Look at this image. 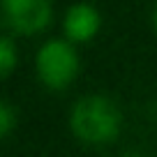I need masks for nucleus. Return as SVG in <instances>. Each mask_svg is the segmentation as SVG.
<instances>
[{
    "label": "nucleus",
    "instance_id": "1",
    "mask_svg": "<svg viewBox=\"0 0 157 157\" xmlns=\"http://www.w3.org/2000/svg\"><path fill=\"white\" fill-rule=\"evenodd\" d=\"M120 111L111 99L102 95H88L78 99L69 113V127L74 136L90 146L111 143L120 132Z\"/></svg>",
    "mask_w": 157,
    "mask_h": 157
},
{
    "label": "nucleus",
    "instance_id": "2",
    "mask_svg": "<svg viewBox=\"0 0 157 157\" xmlns=\"http://www.w3.org/2000/svg\"><path fill=\"white\" fill-rule=\"evenodd\" d=\"M37 76L51 90H63L76 78L78 56L74 46L63 39H51L37 51Z\"/></svg>",
    "mask_w": 157,
    "mask_h": 157
},
{
    "label": "nucleus",
    "instance_id": "3",
    "mask_svg": "<svg viewBox=\"0 0 157 157\" xmlns=\"http://www.w3.org/2000/svg\"><path fill=\"white\" fill-rule=\"evenodd\" d=\"M2 14L14 33L35 35L51 21L49 0H2Z\"/></svg>",
    "mask_w": 157,
    "mask_h": 157
},
{
    "label": "nucleus",
    "instance_id": "4",
    "mask_svg": "<svg viewBox=\"0 0 157 157\" xmlns=\"http://www.w3.org/2000/svg\"><path fill=\"white\" fill-rule=\"evenodd\" d=\"M99 30V14L93 5L78 2L67 10L65 16V35L69 42H88Z\"/></svg>",
    "mask_w": 157,
    "mask_h": 157
},
{
    "label": "nucleus",
    "instance_id": "5",
    "mask_svg": "<svg viewBox=\"0 0 157 157\" xmlns=\"http://www.w3.org/2000/svg\"><path fill=\"white\" fill-rule=\"evenodd\" d=\"M16 65V49H14V42L10 37H2L0 39V76L7 78L12 74Z\"/></svg>",
    "mask_w": 157,
    "mask_h": 157
},
{
    "label": "nucleus",
    "instance_id": "6",
    "mask_svg": "<svg viewBox=\"0 0 157 157\" xmlns=\"http://www.w3.org/2000/svg\"><path fill=\"white\" fill-rule=\"evenodd\" d=\"M14 123H16V113L12 109L10 102H0V136L7 139L10 132L14 129Z\"/></svg>",
    "mask_w": 157,
    "mask_h": 157
},
{
    "label": "nucleus",
    "instance_id": "7",
    "mask_svg": "<svg viewBox=\"0 0 157 157\" xmlns=\"http://www.w3.org/2000/svg\"><path fill=\"white\" fill-rule=\"evenodd\" d=\"M155 30H157V10H155Z\"/></svg>",
    "mask_w": 157,
    "mask_h": 157
}]
</instances>
